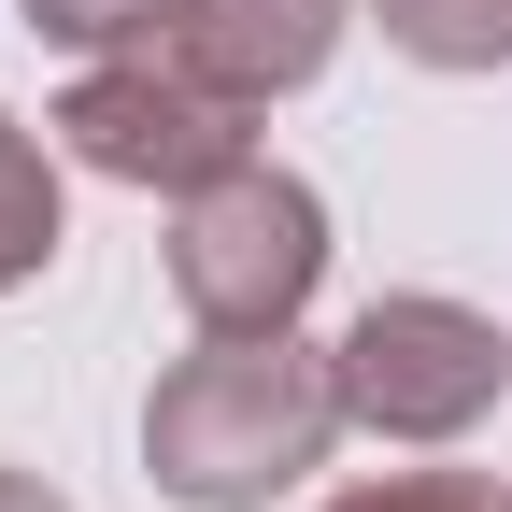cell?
Wrapping results in <instances>:
<instances>
[{"mask_svg":"<svg viewBox=\"0 0 512 512\" xmlns=\"http://www.w3.org/2000/svg\"><path fill=\"white\" fill-rule=\"evenodd\" d=\"M185 0H29V29L43 43H72V57H128V43H171Z\"/></svg>","mask_w":512,"mask_h":512,"instance_id":"8","label":"cell"},{"mask_svg":"<svg viewBox=\"0 0 512 512\" xmlns=\"http://www.w3.org/2000/svg\"><path fill=\"white\" fill-rule=\"evenodd\" d=\"M370 15L413 72H498L512 57V0H370Z\"/></svg>","mask_w":512,"mask_h":512,"instance_id":"6","label":"cell"},{"mask_svg":"<svg viewBox=\"0 0 512 512\" xmlns=\"http://www.w3.org/2000/svg\"><path fill=\"white\" fill-rule=\"evenodd\" d=\"M57 143H72L100 185H157V200H185V185H214V171L256 157V100H228L214 72H185L171 43H128V57H86V72H72Z\"/></svg>","mask_w":512,"mask_h":512,"instance_id":"3","label":"cell"},{"mask_svg":"<svg viewBox=\"0 0 512 512\" xmlns=\"http://www.w3.org/2000/svg\"><path fill=\"white\" fill-rule=\"evenodd\" d=\"M313 512H512V498L470 484V470H384V484H342V498H313Z\"/></svg>","mask_w":512,"mask_h":512,"instance_id":"9","label":"cell"},{"mask_svg":"<svg viewBox=\"0 0 512 512\" xmlns=\"http://www.w3.org/2000/svg\"><path fill=\"white\" fill-rule=\"evenodd\" d=\"M342 427V356H313L299 328H200V356H171L143 399V470L185 512H256L328 470Z\"/></svg>","mask_w":512,"mask_h":512,"instance_id":"1","label":"cell"},{"mask_svg":"<svg viewBox=\"0 0 512 512\" xmlns=\"http://www.w3.org/2000/svg\"><path fill=\"white\" fill-rule=\"evenodd\" d=\"M328 285V200L299 171L242 157L171 200V299L200 328H299V299Z\"/></svg>","mask_w":512,"mask_h":512,"instance_id":"2","label":"cell"},{"mask_svg":"<svg viewBox=\"0 0 512 512\" xmlns=\"http://www.w3.org/2000/svg\"><path fill=\"white\" fill-rule=\"evenodd\" d=\"M43 256H57V157L0 114V299H15Z\"/></svg>","mask_w":512,"mask_h":512,"instance_id":"7","label":"cell"},{"mask_svg":"<svg viewBox=\"0 0 512 512\" xmlns=\"http://www.w3.org/2000/svg\"><path fill=\"white\" fill-rule=\"evenodd\" d=\"M342 15H356V0H185V15H171V57L271 114V100H299L342 57Z\"/></svg>","mask_w":512,"mask_h":512,"instance_id":"5","label":"cell"},{"mask_svg":"<svg viewBox=\"0 0 512 512\" xmlns=\"http://www.w3.org/2000/svg\"><path fill=\"white\" fill-rule=\"evenodd\" d=\"M0 512H72V498H57L43 470H0Z\"/></svg>","mask_w":512,"mask_h":512,"instance_id":"10","label":"cell"},{"mask_svg":"<svg viewBox=\"0 0 512 512\" xmlns=\"http://www.w3.org/2000/svg\"><path fill=\"white\" fill-rule=\"evenodd\" d=\"M328 356H342V413H356L370 441H470V427L512 399V342L484 328L470 299H427V285L370 299Z\"/></svg>","mask_w":512,"mask_h":512,"instance_id":"4","label":"cell"}]
</instances>
